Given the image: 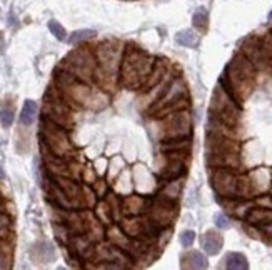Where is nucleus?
<instances>
[{
  "label": "nucleus",
  "mask_w": 272,
  "mask_h": 270,
  "mask_svg": "<svg viewBox=\"0 0 272 270\" xmlns=\"http://www.w3.org/2000/svg\"><path fill=\"white\" fill-rule=\"evenodd\" d=\"M107 167H108V160L107 158H97L96 165H94V168H96L98 177H104V175L107 174Z\"/></svg>",
  "instance_id": "a18cd8bd"
},
{
  "label": "nucleus",
  "mask_w": 272,
  "mask_h": 270,
  "mask_svg": "<svg viewBox=\"0 0 272 270\" xmlns=\"http://www.w3.org/2000/svg\"><path fill=\"white\" fill-rule=\"evenodd\" d=\"M194 240H196V234L192 232V230H186V232H182V235H180V244H182V247H184V248L192 247Z\"/></svg>",
  "instance_id": "37998d69"
},
{
  "label": "nucleus",
  "mask_w": 272,
  "mask_h": 270,
  "mask_svg": "<svg viewBox=\"0 0 272 270\" xmlns=\"http://www.w3.org/2000/svg\"><path fill=\"white\" fill-rule=\"evenodd\" d=\"M97 178H98V175L96 172V168H94V165H86V167H82L80 180H82L84 184L92 185Z\"/></svg>",
  "instance_id": "c9c22d12"
},
{
  "label": "nucleus",
  "mask_w": 272,
  "mask_h": 270,
  "mask_svg": "<svg viewBox=\"0 0 272 270\" xmlns=\"http://www.w3.org/2000/svg\"><path fill=\"white\" fill-rule=\"evenodd\" d=\"M40 144L46 145L57 157L67 158V160L76 158V147H74V144L70 142L68 130L44 117L40 122Z\"/></svg>",
  "instance_id": "423d86ee"
},
{
  "label": "nucleus",
  "mask_w": 272,
  "mask_h": 270,
  "mask_svg": "<svg viewBox=\"0 0 272 270\" xmlns=\"http://www.w3.org/2000/svg\"><path fill=\"white\" fill-rule=\"evenodd\" d=\"M222 245H224V238L216 230H207L202 237V248L207 255H217L220 252Z\"/></svg>",
  "instance_id": "aec40b11"
},
{
  "label": "nucleus",
  "mask_w": 272,
  "mask_h": 270,
  "mask_svg": "<svg viewBox=\"0 0 272 270\" xmlns=\"http://www.w3.org/2000/svg\"><path fill=\"white\" fill-rule=\"evenodd\" d=\"M182 188H184V177L174 178V180H167V182H162V188L159 190V194H157V195L177 202L179 197H180V194H182Z\"/></svg>",
  "instance_id": "5701e85b"
},
{
  "label": "nucleus",
  "mask_w": 272,
  "mask_h": 270,
  "mask_svg": "<svg viewBox=\"0 0 272 270\" xmlns=\"http://www.w3.org/2000/svg\"><path fill=\"white\" fill-rule=\"evenodd\" d=\"M224 267L230 270H247L249 268V262L242 254L239 252H229L224 257Z\"/></svg>",
  "instance_id": "bb28decb"
},
{
  "label": "nucleus",
  "mask_w": 272,
  "mask_h": 270,
  "mask_svg": "<svg viewBox=\"0 0 272 270\" xmlns=\"http://www.w3.org/2000/svg\"><path fill=\"white\" fill-rule=\"evenodd\" d=\"M124 44L118 40H106L94 48L97 68L94 72V84L110 94L118 84V70L124 55Z\"/></svg>",
  "instance_id": "7ed1b4c3"
},
{
  "label": "nucleus",
  "mask_w": 272,
  "mask_h": 270,
  "mask_svg": "<svg viewBox=\"0 0 272 270\" xmlns=\"http://www.w3.org/2000/svg\"><path fill=\"white\" fill-rule=\"evenodd\" d=\"M37 112H38L37 102H34V100H27V102L24 104L22 112H20V124L24 125V127H30V125L36 122Z\"/></svg>",
  "instance_id": "cd10ccee"
},
{
  "label": "nucleus",
  "mask_w": 272,
  "mask_h": 270,
  "mask_svg": "<svg viewBox=\"0 0 272 270\" xmlns=\"http://www.w3.org/2000/svg\"><path fill=\"white\" fill-rule=\"evenodd\" d=\"M92 187H94V192H96V195H97L98 198H104L108 194V182H107V178H97L96 182L92 184Z\"/></svg>",
  "instance_id": "4c0bfd02"
},
{
  "label": "nucleus",
  "mask_w": 272,
  "mask_h": 270,
  "mask_svg": "<svg viewBox=\"0 0 272 270\" xmlns=\"http://www.w3.org/2000/svg\"><path fill=\"white\" fill-rule=\"evenodd\" d=\"M48 30H50L52 35H56L58 40H66L67 38L66 28H64L62 25L57 22V20H50V22H48Z\"/></svg>",
  "instance_id": "58836bf2"
},
{
  "label": "nucleus",
  "mask_w": 272,
  "mask_h": 270,
  "mask_svg": "<svg viewBox=\"0 0 272 270\" xmlns=\"http://www.w3.org/2000/svg\"><path fill=\"white\" fill-rule=\"evenodd\" d=\"M4 177V172H2V168H0V178H2Z\"/></svg>",
  "instance_id": "8fccbe9b"
},
{
  "label": "nucleus",
  "mask_w": 272,
  "mask_h": 270,
  "mask_svg": "<svg viewBox=\"0 0 272 270\" xmlns=\"http://www.w3.org/2000/svg\"><path fill=\"white\" fill-rule=\"evenodd\" d=\"M239 170L210 168V185L219 198H237Z\"/></svg>",
  "instance_id": "9b49d317"
},
{
  "label": "nucleus",
  "mask_w": 272,
  "mask_h": 270,
  "mask_svg": "<svg viewBox=\"0 0 272 270\" xmlns=\"http://www.w3.org/2000/svg\"><path fill=\"white\" fill-rule=\"evenodd\" d=\"M214 222L217 225V228L226 230V228L230 227V220H229V217H227L226 214H217L216 217H214Z\"/></svg>",
  "instance_id": "c03bdc74"
},
{
  "label": "nucleus",
  "mask_w": 272,
  "mask_h": 270,
  "mask_svg": "<svg viewBox=\"0 0 272 270\" xmlns=\"http://www.w3.org/2000/svg\"><path fill=\"white\" fill-rule=\"evenodd\" d=\"M97 32L96 30H90V28H80V30H76L70 37H68V44L72 45H78V44H84V42H88V40L96 38Z\"/></svg>",
  "instance_id": "2f4dec72"
},
{
  "label": "nucleus",
  "mask_w": 272,
  "mask_h": 270,
  "mask_svg": "<svg viewBox=\"0 0 272 270\" xmlns=\"http://www.w3.org/2000/svg\"><path fill=\"white\" fill-rule=\"evenodd\" d=\"M174 77H177V75H176L174 72H170V70H167L166 75H164V78H162L160 82L156 85V87H152L150 90H147V92H144V94H146V97H144V98H140V102H146L147 107H150V105L154 104L156 100H159V98L162 97V94H164L166 90H167V87L170 85V82L174 80Z\"/></svg>",
  "instance_id": "a211bd4d"
},
{
  "label": "nucleus",
  "mask_w": 272,
  "mask_h": 270,
  "mask_svg": "<svg viewBox=\"0 0 272 270\" xmlns=\"http://www.w3.org/2000/svg\"><path fill=\"white\" fill-rule=\"evenodd\" d=\"M246 222L250 225H257V227L266 225V224H272V208L257 207V205H254V207L249 210V214H247Z\"/></svg>",
  "instance_id": "393cba45"
},
{
  "label": "nucleus",
  "mask_w": 272,
  "mask_h": 270,
  "mask_svg": "<svg viewBox=\"0 0 272 270\" xmlns=\"http://www.w3.org/2000/svg\"><path fill=\"white\" fill-rule=\"evenodd\" d=\"M60 68L70 72L84 82L94 84V72L97 68V58L94 48L87 47V45H80L76 50H72L62 62Z\"/></svg>",
  "instance_id": "0eeeda50"
},
{
  "label": "nucleus",
  "mask_w": 272,
  "mask_h": 270,
  "mask_svg": "<svg viewBox=\"0 0 272 270\" xmlns=\"http://www.w3.org/2000/svg\"><path fill=\"white\" fill-rule=\"evenodd\" d=\"M247 177H249L250 182V190L252 195H260V194H267L272 187V172L270 168L267 167H257L252 168L249 172H246Z\"/></svg>",
  "instance_id": "dca6fc26"
},
{
  "label": "nucleus",
  "mask_w": 272,
  "mask_h": 270,
  "mask_svg": "<svg viewBox=\"0 0 272 270\" xmlns=\"http://www.w3.org/2000/svg\"><path fill=\"white\" fill-rule=\"evenodd\" d=\"M162 160L164 164L160 165L159 170H157V177H159L162 182H167V180H174V178H180L184 177L187 172V162L186 160H177V158H167L162 155Z\"/></svg>",
  "instance_id": "f3484780"
},
{
  "label": "nucleus",
  "mask_w": 272,
  "mask_h": 270,
  "mask_svg": "<svg viewBox=\"0 0 272 270\" xmlns=\"http://www.w3.org/2000/svg\"><path fill=\"white\" fill-rule=\"evenodd\" d=\"M14 108H2V112H0V124H2L4 128H8L10 125L14 124Z\"/></svg>",
  "instance_id": "ea45409f"
},
{
  "label": "nucleus",
  "mask_w": 272,
  "mask_h": 270,
  "mask_svg": "<svg viewBox=\"0 0 272 270\" xmlns=\"http://www.w3.org/2000/svg\"><path fill=\"white\" fill-rule=\"evenodd\" d=\"M260 47H262V52L269 60V65L272 62V32L266 34L264 37H260Z\"/></svg>",
  "instance_id": "e433bc0d"
},
{
  "label": "nucleus",
  "mask_w": 272,
  "mask_h": 270,
  "mask_svg": "<svg viewBox=\"0 0 272 270\" xmlns=\"http://www.w3.org/2000/svg\"><path fill=\"white\" fill-rule=\"evenodd\" d=\"M54 87L58 90L64 100L70 105L72 108H94L100 110L108 104V92L98 88L97 85L87 84L84 80L77 78L67 70L60 68L56 74Z\"/></svg>",
  "instance_id": "f257e3e1"
},
{
  "label": "nucleus",
  "mask_w": 272,
  "mask_h": 270,
  "mask_svg": "<svg viewBox=\"0 0 272 270\" xmlns=\"http://www.w3.org/2000/svg\"><path fill=\"white\" fill-rule=\"evenodd\" d=\"M189 95L187 97H182L179 100H174L172 104L169 105H166V107H162L159 112H156L152 117L154 118H160V117H164V115H169L172 112H179V110H186V108H189Z\"/></svg>",
  "instance_id": "c756f323"
},
{
  "label": "nucleus",
  "mask_w": 272,
  "mask_h": 270,
  "mask_svg": "<svg viewBox=\"0 0 272 270\" xmlns=\"http://www.w3.org/2000/svg\"><path fill=\"white\" fill-rule=\"evenodd\" d=\"M254 204L257 207H266V208H272V195L269 194H260V195H256L254 198Z\"/></svg>",
  "instance_id": "a19ab883"
},
{
  "label": "nucleus",
  "mask_w": 272,
  "mask_h": 270,
  "mask_svg": "<svg viewBox=\"0 0 272 270\" xmlns=\"http://www.w3.org/2000/svg\"><path fill=\"white\" fill-rule=\"evenodd\" d=\"M206 162L209 168H236L242 167L240 144L234 137L207 132Z\"/></svg>",
  "instance_id": "39448f33"
},
{
  "label": "nucleus",
  "mask_w": 272,
  "mask_h": 270,
  "mask_svg": "<svg viewBox=\"0 0 272 270\" xmlns=\"http://www.w3.org/2000/svg\"><path fill=\"white\" fill-rule=\"evenodd\" d=\"M269 22L272 24V10H270V12H269Z\"/></svg>",
  "instance_id": "09e8293b"
},
{
  "label": "nucleus",
  "mask_w": 272,
  "mask_h": 270,
  "mask_svg": "<svg viewBox=\"0 0 272 270\" xmlns=\"http://www.w3.org/2000/svg\"><path fill=\"white\" fill-rule=\"evenodd\" d=\"M126 168V162H124V158L122 157H116L112 160L110 164H108V167H107V182L108 184H112L114 180H116L118 177V174L122 172V170Z\"/></svg>",
  "instance_id": "473e14b6"
},
{
  "label": "nucleus",
  "mask_w": 272,
  "mask_h": 270,
  "mask_svg": "<svg viewBox=\"0 0 272 270\" xmlns=\"http://www.w3.org/2000/svg\"><path fill=\"white\" fill-rule=\"evenodd\" d=\"M247 57V60L254 65L257 72H260V70H266L267 65H269V60L262 52V47H260V37H247L244 42L240 44V50Z\"/></svg>",
  "instance_id": "4468645a"
},
{
  "label": "nucleus",
  "mask_w": 272,
  "mask_h": 270,
  "mask_svg": "<svg viewBox=\"0 0 272 270\" xmlns=\"http://www.w3.org/2000/svg\"><path fill=\"white\" fill-rule=\"evenodd\" d=\"M187 95H189V94H187V85L184 82V78L177 75V77H174V80L170 82L169 87H167L166 92L162 94V97L159 100H156V102L149 107V115H154L156 112H159L162 107H166V105L172 104L174 100L187 97Z\"/></svg>",
  "instance_id": "ddd939ff"
},
{
  "label": "nucleus",
  "mask_w": 272,
  "mask_h": 270,
  "mask_svg": "<svg viewBox=\"0 0 272 270\" xmlns=\"http://www.w3.org/2000/svg\"><path fill=\"white\" fill-rule=\"evenodd\" d=\"M256 75L257 70L254 65L247 60L244 54L237 52L226 67L224 75H220L219 85L242 107L254 90Z\"/></svg>",
  "instance_id": "f03ea898"
},
{
  "label": "nucleus",
  "mask_w": 272,
  "mask_h": 270,
  "mask_svg": "<svg viewBox=\"0 0 272 270\" xmlns=\"http://www.w3.org/2000/svg\"><path fill=\"white\" fill-rule=\"evenodd\" d=\"M10 248H12V245L8 244V238L0 237V252H2V250H10Z\"/></svg>",
  "instance_id": "49530a36"
},
{
  "label": "nucleus",
  "mask_w": 272,
  "mask_h": 270,
  "mask_svg": "<svg viewBox=\"0 0 272 270\" xmlns=\"http://www.w3.org/2000/svg\"><path fill=\"white\" fill-rule=\"evenodd\" d=\"M176 42L179 45H182V47L196 48L200 42V37L194 32V30L187 28V30H182V32H179L176 35Z\"/></svg>",
  "instance_id": "7c9ffc66"
},
{
  "label": "nucleus",
  "mask_w": 272,
  "mask_h": 270,
  "mask_svg": "<svg viewBox=\"0 0 272 270\" xmlns=\"http://www.w3.org/2000/svg\"><path fill=\"white\" fill-rule=\"evenodd\" d=\"M180 267L182 268H207L209 267V262H207V257L199 250H189L182 255L180 258Z\"/></svg>",
  "instance_id": "4be33fe9"
},
{
  "label": "nucleus",
  "mask_w": 272,
  "mask_h": 270,
  "mask_svg": "<svg viewBox=\"0 0 272 270\" xmlns=\"http://www.w3.org/2000/svg\"><path fill=\"white\" fill-rule=\"evenodd\" d=\"M82 190H84V204H86V208H94L96 204L98 202V197L96 195V192H94V188H90V185L84 184Z\"/></svg>",
  "instance_id": "f704fd0d"
},
{
  "label": "nucleus",
  "mask_w": 272,
  "mask_h": 270,
  "mask_svg": "<svg viewBox=\"0 0 272 270\" xmlns=\"http://www.w3.org/2000/svg\"><path fill=\"white\" fill-rule=\"evenodd\" d=\"M156 60L152 55L146 54L137 47H127L124 50L120 70H118V82L126 88H142V85L154 68Z\"/></svg>",
  "instance_id": "20e7f679"
},
{
  "label": "nucleus",
  "mask_w": 272,
  "mask_h": 270,
  "mask_svg": "<svg viewBox=\"0 0 272 270\" xmlns=\"http://www.w3.org/2000/svg\"><path fill=\"white\" fill-rule=\"evenodd\" d=\"M94 214H96V217L100 220V222L106 225H110L114 224V218H112V208L110 205L106 198H100L98 202L96 204V207H94Z\"/></svg>",
  "instance_id": "c85d7f7f"
},
{
  "label": "nucleus",
  "mask_w": 272,
  "mask_h": 270,
  "mask_svg": "<svg viewBox=\"0 0 272 270\" xmlns=\"http://www.w3.org/2000/svg\"><path fill=\"white\" fill-rule=\"evenodd\" d=\"M132 174L128 172L127 167L122 170L120 174H118V177L116 178V182L114 184V192H116L117 195H120V197H126V195L130 194L132 190Z\"/></svg>",
  "instance_id": "a878e982"
},
{
  "label": "nucleus",
  "mask_w": 272,
  "mask_h": 270,
  "mask_svg": "<svg viewBox=\"0 0 272 270\" xmlns=\"http://www.w3.org/2000/svg\"><path fill=\"white\" fill-rule=\"evenodd\" d=\"M192 24H194V27L197 30H200V32H206L207 25H209V15H207L206 8H199V10H197V12L194 14V17H192Z\"/></svg>",
  "instance_id": "72a5a7b5"
},
{
  "label": "nucleus",
  "mask_w": 272,
  "mask_h": 270,
  "mask_svg": "<svg viewBox=\"0 0 272 270\" xmlns=\"http://www.w3.org/2000/svg\"><path fill=\"white\" fill-rule=\"evenodd\" d=\"M150 200L147 195H126L120 198V212L122 217H136V215H144L149 210Z\"/></svg>",
  "instance_id": "2eb2a0df"
},
{
  "label": "nucleus",
  "mask_w": 272,
  "mask_h": 270,
  "mask_svg": "<svg viewBox=\"0 0 272 270\" xmlns=\"http://www.w3.org/2000/svg\"><path fill=\"white\" fill-rule=\"evenodd\" d=\"M132 180L136 182V187H137V190H139L142 195L150 194L152 190H156V187H157V182H156L154 175H152L146 167H144V178H142V175L137 172V170H134V172H132Z\"/></svg>",
  "instance_id": "b1692460"
},
{
  "label": "nucleus",
  "mask_w": 272,
  "mask_h": 270,
  "mask_svg": "<svg viewBox=\"0 0 272 270\" xmlns=\"http://www.w3.org/2000/svg\"><path fill=\"white\" fill-rule=\"evenodd\" d=\"M169 70V64L166 62V60H156V65L154 68L150 70L149 77H147V80L144 82V85H142V92H147V90H150L152 87H156L157 84L160 82L162 78H164L166 72Z\"/></svg>",
  "instance_id": "412c9836"
},
{
  "label": "nucleus",
  "mask_w": 272,
  "mask_h": 270,
  "mask_svg": "<svg viewBox=\"0 0 272 270\" xmlns=\"http://www.w3.org/2000/svg\"><path fill=\"white\" fill-rule=\"evenodd\" d=\"M76 108L68 105L56 87H50V90L46 95V104H44V118H48L50 122L60 125L66 130H70L76 124V117H74Z\"/></svg>",
  "instance_id": "1a4fd4ad"
},
{
  "label": "nucleus",
  "mask_w": 272,
  "mask_h": 270,
  "mask_svg": "<svg viewBox=\"0 0 272 270\" xmlns=\"http://www.w3.org/2000/svg\"><path fill=\"white\" fill-rule=\"evenodd\" d=\"M159 124V140L174 138V137H187L192 132V118L189 108L172 112L160 118H156Z\"/></svg>",
  "instance_id": "9d476101"
},
{
  "label": "nucleus",
  "mask_w": 272,
  "mask_h": 270,
  "mask_svg": "<svg viewBox=\"0 0 272 270\" xmlns=\"http://www.w3.org/2000/svg\"><path fill=\"white\" fill-rule=\"evenodd\" d=\"M240 110H242L240 105L237 104L220 85H217L210 100L209 118L219 120V122L230 125V127H237L240 120Z\"/></svg>",
  "instance_id": "6e6552de"
},
{
  "label": "nucleus",
  "mask_w": 272,
  "mask_h": 270,
  "mask_svg": "<svg viewBox=\"0 0 272 270\" xmlns=\"http://www.w3.org/2000/svg\"><path fill=\"white\" fill-rule=\"evenodd\" d=\"M12 267V248L2 250L0 252V268H10Z\"/></svg>",
  "instance_id": "79ce46f5"
},
{
  "label": "nucleus",
  "mask_w": 272,
  "mask_h": 270,
  "mask_svg": "<svg viewBox=\"0 0 272 270\" xmlns=\"http://www.w3.org/2000/svg\"><path fill=\"white\" fill-rule=\"evenodd\" d=\"M177 202L169 198H164L160 195H156V198L150 200L149 210H147V217H149L152 222H154L157 227L164 228V227H170L172 222L177 217Z\"/></svg>",
  "instance_id": "f8f14e48"
},
{
  "label": "nucleus",
  "mask_w": 272,
  "mask_h": 270,
  "mask_svg": "<svg viewBox=\"0 0 272 270\" xmlns=\"http://www.w3.org/2000/svg\"><path fill=\"white\" fill-rule=\"evenodd\" d=\"M4 48H6V40H4V34L0 32V55H2Z\"/></svg>",
  "instance_id": "de8ad7c7"
},
{
  "label": "nucleus",
  "mask_w": 272,
  "mask_h": 270,
  "mask_svg": "<svg viewBox=\"0 0 272 270\" xmlns=\"http://www.w3.org/2000/svg\"><path fill=\"white\" fill-rule=\"evenodd\" d=\"M192 140L190 135L187 137H174V138H164L159 142V150L160 154L167 152H190Z\"/></svg>",
  "instance_id": "6ab92c4d"
}]
</instances>
